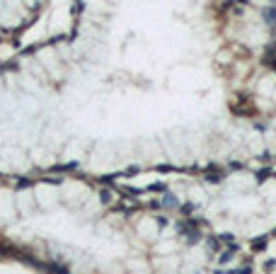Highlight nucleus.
<instances>
[]
</instances>
